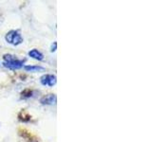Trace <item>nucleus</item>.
<instances>
[{"mask_svg": "<svg viewBox=\"0 0 152 142\" xmlns=\"http://www.w3.org/2000/svg\"><path fill=\"white\" fill-rule=\"evenodd\" d=\"M25 60H19L15 56L11 54H5L3 56V65L12 70H18L24 66Z\"/></svg>", "mask_w": 152, "mask_h": 142, "instance_id": "obj_1", "label": "nucleus"}, {"mask_svg": "<svg viewBox=\"0 0 152 142\" xmlns=\"http://www.w3.org/2000/svg\"><path fill=\"white\" fill-rule=\"evenodd\" d=\"M5 40H6L7 43H9V44H11L12 46H19L24 42L21 33L15 30H10L7 34L5 35Z\"/></svg>", "mask_w": 152, "mask_h": 142, "instance_id": "obj_2", "label": "nucleus"}, {"mask_svg": "<svg viewBox=\"0 0 152 142\" xmlns=\"http://www.w3.org/2000/svg\"><path fill=\"white\" fill-rule=\"evenodd\" d=\"M40 83L42 85H44V86L52 87L56 84L57 78L53 74H45L40 78Z\"/></svg>", "mask_w": 152, "mask_h": 142, "instance_id": "obj_3", "label": "nucleus"}, {"mask_svg": "<svg viewBox=\"0 0 152 142\" xmlns=\"http://www.w3.org/2000/svg\"><path fill=\"white\" fill-rule=\"evenodd\" d=\"M40 103L43 105H53L56 103V95L48 94L46 96H43L40 99Z\"/></svg>", "mask_w": 152, "mask_h": 142, "instance_id": "obj_4", "label": "nucleus"}, {"mask_svg": "<svg viewBox=\"0 0 152 142\" xmlns=\"http://www.w3.org/2000/svg\"><path fill=\"white\" fill-rule=\"evenodd\" d=\"M28 55L30 56L31 58L37 60V61H43V60H44V54H43L40 50H38L36 49H33L28 51Z\"/></svg>", "mask_w": 152, "mask_h": 142, "instance_id": "obj_5", "label": "nucleus"}, {"mask_svg": "<svg viewBox=\"0 0 152 142\" xmlns=\"http://www.w3.org/2000/svg\"><path fill=\"white\" fill-rule=\"evenodd\" d=\"M24 69L28 72H37V71H42L45 68L40 65H24Z\"/></svg>", "mask_w": 152, "mask_h": 142, "instance_id": "obj_6", "label": "nucleus"}, {"mask_svg": "<svg viewBox=\"0 0 152 142\" xmlns=\"http://www.w3.org/2000/svg\"><path fill=\"white\" fill-rule=\"evenodd\" d=\"M33 96H34V91H33V90H30V89H27L21 93L22 99H30V98H32Z\"/></svg>", "mask_w": 152, "mask_h": 142, "instance_id": "obj_7", "label": "nucleus"}, {"mask_svg": "<svg viewBox=\"0 0 152 142\" xmlns=\"http://www.w3.org/2000/svg\"><path fill=\"white\" fill-rule=\"evenodd\" d=\"M56 46H57V43L54 42V43H52L51 44V46H50V51L51 52H54L56 50Z\"/></svg>", "mask_w": 152, "mask_h": 142, "instance_id": "obj_8", "label": "nucleus"}]
</instances>
